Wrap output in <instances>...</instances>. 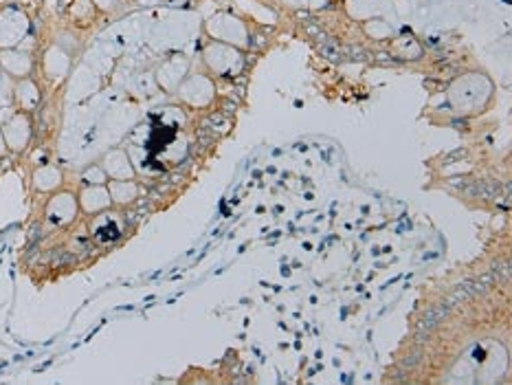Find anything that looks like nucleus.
Here are the masks:
<instances>
[{
    "mask_svg": "<svg viewBox=\"0 0 512 385\" xmlns=\"http://www.w3.org/2000/svg\"><path fill=\"white\" fill-rule=\"evenodd\" d=\"M29 33V18L16 5L0 7V49H14Z\"/></svg>",
    "mask_w": 512,
    "mask_h": 385,
    "instance_id": "f257e3e1",
    "label": "nucleus"
},
{
    "mask_svg": "<svg viewBox=\"0 0 512 385\" xmlns=\"http://www.w3.org/2000/svg\"><path fill=\"white\" fill-rule=\"evenodd\" d=\"M3 137L7 148L11 150H22L27 146V139H29V124L25 117H14L9 121V124L3 128Z\"/></svg>",
    "mask_w": 512,
    "mask_h": 385,
    "instance_id": "f03ea898",
    "label": "nucleus"
},
{
    "mask_svg": "<svg viewBox=\"0 0 512 385\" xmlns=\"http://www.w3.org/2000/svg\"><path fill=\"white\" fill-rule=\"evenodd\" d=\"M0 66H3L9 75L22 77L27 75L31 62L25 53H18L14 49H0Z\"/></svg>",
    "mask_w": 512,
    "mask_h": 385,
    "instance_id": "7ed1b4c3",
    "label": "nucleus"
},
{
    "mask_svg": "<svg viewBox=\"0 0 512 385\" xmlns=\"http://www.w3.org/2000/svg\"><path fill=\"white\" fill-rule=\"evenodd\" d=\"M447 315H449V311H447V308H444L442 304L436 306V308H431V311L420 319V324H418V339H425V335L429 333V330H431L433 326H438Z\"/></svg>",
    "mask_w": 512,
    "mask_h": 385,
    "instance_id": "20e7f679",
    "label": "nucleus"
},
{
    "mask_svg": "<svg viewBox=\"0 0 512 385\" xmlns=\"http://www.w3.org/2000/svg\"><path fill=\"white\" fill-rule=\"evenodd\" d=\"M95 5V9H102V11H110L119 5V0H91Z\"/></svg>",
    "mask_w": 512,
    "mask_h": 385,
    "instance_id": "39448f33",
    "label": "nucleus"
},
{
    "mask_svg": "<svg viewBox=\"0 0 512 385\" xmlns=\"http://www.w3.org/2000/svg\"><path fill=\"white\" fill-rule=\"evenodd\" d=\"M5 148H7V143H5V137H3V130H0V154L5 152Z\"/></svg>",
    "mask_w": 512,
    "mask_h": 385,
    "instance_id": "423d86ee",
    "label": "nucleus"
}]
</instances>
